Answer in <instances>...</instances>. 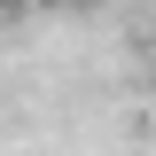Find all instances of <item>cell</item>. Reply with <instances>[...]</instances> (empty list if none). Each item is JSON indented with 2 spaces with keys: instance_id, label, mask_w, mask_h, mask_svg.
<instances>
[{
  "instance_id": "obj_1",
  "label": "cell",
  "mask_w": 156,
  "mask_h": 156,
  "mask_svg": "<svg viewBox=\"0 0 156 156\" xmlns=\"http://www.w3.org/2000/svg\"><path fill=\"white\" fill-rule=\"evenodd\" d=\"M47 8H94V0H47Z\"/></svg>"
},
{
  "instance_id": "obj_2",
  "label": "cell",
  "mask_w": 156,
  "mask_h": 156,
  "mask_svg": "<svg viewBox=\"0 0 156 156\" xmlns=\"http://www.w3.org/2000/svg\"><path fill=\"white\" fill-rule=\"evenodd\" d=\"M16 8H23V0H0V16H16Z\"/></svg>"
}]
</instances>
